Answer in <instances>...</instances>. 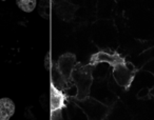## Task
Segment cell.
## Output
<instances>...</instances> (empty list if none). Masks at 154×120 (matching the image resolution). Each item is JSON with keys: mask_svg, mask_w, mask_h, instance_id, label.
<instances>
[{"mask_svg": "<svg viewBox=\"0 0 154 120\" xmlns=\"http://www.w3.org/2000/svg\"><path fill=\"white\" fill-rule=\"evenodd\" d=\"M76 68V55L64 53L58 57L54 67L53 84L59 90H66L72 80V73Z\"/></svg>", "mask_w": 154, "mask_h": 120, "instance_id": "obj_1", "label": "cell"}, {"mask_svg": "<svg viewBox=\"0 0 154 120\" xmlns=\"http://www.w3.org/2000/svg\"><path fill=\"white\" fill-rule=\"evenodd\" d=\"M75 86L77 88L76 98L79 100H84L89 96L92 86L93 77H92V68L91 65H85L82 67L78 64V67L75 68L72 73V80Z\"/></svg>", "mask_w": 154, "mask_h": 120, "instance_id": "obj_2", "label": "cell"}, {"mask_svg": "<svg viewBox=\"0 0 154 120\" xmlns=\"http://www.w3.org/2000/svg\"><path fill=\"white\" fill-rule=\"evenodd\" d=\"M135 73H136V69L134 68V65L127 61L113 67L114 80L118 86L124 88L125 90H128L131 86L134 80Z\"/></svg>", "mask_w": 154, "mask_h": 120, "instance_id": "obj_3", "label": "cell"}, {"mask_svg": "<svg viewBox=\"0 0 154 120\" xmlns=\"http://www.w3.org/2000/svg\"><path fill=\"white\" fill-rule=\"evenodd\" d=\"M126 60L117 53V52H110V51H98L93 54L90 58V65H97L99 63H108L111 67L119 64L125 62Z\"/></svg>", "mask_w": 154, "mask_h": 120, "instance_id": "obj_4", "label": "cell"}, {"mask_svg": "<svg viewBox=\"0 0 154 120\" xmlns=\"http://www.w3.org/2000/svg\"><path fill=\"white\" fill-rule=\"evenodd\" d=\"M66 95L61 92V90L57 88L52 83L51 90H50V110H51V112L64 109L66 106Z\"/></svg>", "mask_w": 154, "mask_h": 120, "instance_id": "obj_5", "label": "cell"}, {"mask_svg": "<svg viewBox=\"0 0 154 120\" xmlns=\"http://www.w3.org/2000/svg\"><path fill=\"white\" fill-rule=\"evenodd\" d=\"M15 103L10 98L0 99V120H10L15 114Z\"/></svg>", "mask_w": 154, "mask_h": 120, "instance_id": "obj_6", "label": "cell"}, {"mask_svg": "<svg viewBox=\"0 0 154 120\" xmlns=\"http://www.w3.org/2000/svg\"><path fill=\"white\" fill-rule=\"evenodd\" d=\"M17 7L24 13H31L37 5V0H16Z\"/></svg>", "mask_w": 154, "mask_h": 120, "instance_id": "obj_7", "label": "cell"}, {"mask_svg": "<svg viewBox=\"0 0 154 120\" xmlns=\"http://www.w3.org/2000/svg\"><path fill=\"white\" fill-rule=\"evenodd\" d=\"M38 13L45 19L51 17V2L50 0H40L38 4Z\"/></svg>", "mask_w": 154, "mask_h": 120, "instance_id": "obj_8", "label": "cell"}, {"mask_svg": "<svg viewBox=\"0 0 154 120\" xmlns=\"http://www.w3.org/2000/svg\"><path fill=\"white\" fill-rule=\"evenodd\" d=\"M51 52H48L45 57V68L48 72L51 71Z\"/></svg>", "mask_w": 154, "mask_h": 120, "instance_id": "obj_9", "label": "cell"}, {"mask_svg": "<svg viewBox=\"0 0 154 120\" xmlns=\"http://www.w3.org/2000/svg\"><path fill=\"white\" fill-rule=\"evenodd\" d=\"M52 120H62L61 110H59V111L52 112Z\"/></svg>", "mask_w": 154, "mask_h": 120, "instance_id": "obj_10", "label": "cell"}, {"mask_svg": "<svg viewBox=\"0 0 154 120\" xmlns=\"http://www.w3.org/2000/svg\"><path fill=\"white\" fill-rule=\"evenodd\" d=\"M145 70H148V71H150L152 74L154 75V60H152V61H150L149 63H148L147 65L145 67Z\"/></svg>", "mask_w": 154, "mask_h": 120, "instance_id": "obj_11", "label": "cell"}, {"mask_svg": "<svg viewBox=\"0 0 154 120\" xmlns=\"http://www.w3.org/2000/svg\"><path fill=\"white\" fill-rule=\"evenodd\" d=\"M151 94H152V96L154 97V88H152V90H151Z\"/></svg>", "mask_w": 154, "mask_h": 120, "instance_id": "obj_12", "label": "cell"}, {"mask_svg": "<svg viewBox=\"0 0 154 120\" xmlns=\"http://www.w3.org/2000/svg\"><path fill=\"white\" fill-rule=\"evenodd\" d=\"M1 1H5V0H1Z\"/></svg>", "mask_w": 154, "mask_h": 120, "instance_id": "obj_13", "label": "cell"}]
</instances>
